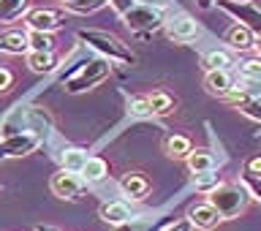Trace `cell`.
<instances>
[{
	"mask_svg": "<svg viewBox=\"0 0 261 231\" xmlns=\"http://www.w3.org/2000/svg\"><path fill=\"white\" fill-rule=\"evenodd\" d=\"M76 38L82 41V44H87L90 49H95V52L109 63H117V65H134L136 63V55L130 52L114 33L82 28V30H76Z\"/></svg>",
	"mask_w": 261,
	"mask_h": 231,
	"instance_id": "1",
	"label": "cell"
},
{
	"mask_svg": "<svg viewBox=\"0 0 261 231\" xmlns=\"http://www.w3.org/2000/svg\"><path fill=\"white\" fill-rule=\"evenodd\" d=\"M248 201H250V193L237 183H218L207 193V204L215 207V212L223 220H231L237 215H242L245 207H248Z\"/></svg>",
	"mask_w": 261,
	"mask_h": 231,
	"instance_id": "2",
	"label": "cell"
},
{
	"mask_svg": "<svg viewBox=\"0 0 261 231\" xmlns=\"http://www.w3.org/2000/svg\"><path fill=\"white\" fill-rule=\"evenodd\" d=\"M112 73V63L103 60V57H93V60H85L79 65V71L65 82V93L71 95H79V93H87V90L98 87L103 79H109Z\"/></svg>",
	"mask_w": 261,
	"mask_h": 231,
	"instance_id": "3",
	"label": "cell"
},
{
	"mask_svg": "<svg viewBox=\"0 0 261 231\" xmlns=\"http://www.w3.org/2000/svg\"><path fill=\"white\" fill-rule=\"evenodd\" d=\"M125 28L136 36H147V33H155L166 24V16H163V8H155V6H144V3H136L130 11L122 16Z\"/></svg>",
	"mask_w": 261,
	"mask_h": 231,
	"instance_id": "4",
	"label": "cell"
},
{
	"mask_svg": "<svg viewBox=\"0 0 261 231\" xmlns=\"http://www.w3.org/2000/svg\"><path fill=\"white\" fill-rule=\"evenodd\" d=\"M44 142L38 134H33V131H19V134H8L0 139V161L6 158H24V155H30L36 147Z\"/></svg>",
	"mask_w": 261,
	"mask_h": 231,
	"instance_id": "5",
	"label": "cell"
},
{
	"mask_svg": "<svg viewBox=\"0 0 261 231\" xmlns=\"http://www.w3.org/2000/svg\"><path fill=\"white\" fill-rule=\"evenodd\" d=\"M215 6L226 11L237 24L248 28L253 36H261V8H256L253 3H234V0H218Z\"/></svg>",
	"mask_w": 261,
	"mask_h": 231,
	"instance_id": "6",
	"label": "cell"
},
{
	"mask_svg": "<svg viewBox=\"0 0 261 231\" xmlns=\"http://www.w3.org/2000/svg\"><path fill=\"white\" fill-rule=\"evenodd\" d=\"M65 24V14L60 8H33L24 14V28L33 33H55Z\"/></svg>",
	"mask_w": 261,
	"mask_h": 231,
	"instance_id": "7",
	"label": "cell"
},
{
	"mask_svg": "<svg viewBox=\"0 0 261 231\" xmlns=\"http://www.w3.org/2000/svg\"><path fill=\"white\" fill-rule=\"evenodd\" d=\"M49 188H52V193L57 196V199L63 201H76L82 196V188H85V183H82L79 174H71V171H57V174H52V179H49Z\"/></svg>",
	"mask_w": 261,
	"mask_h": 231,
	"instance_id": "8",
	"label": "cell"
},
{
	"mask_svg": "<svg viewBox=\"0 0 261 231\" xmlns=\"http://www.w3.org/2000/svg\"><path fill=\"white\" fill-rule=\"evenodd\" d=\"M163 30H166V36L171 41H177V44H188V41H193L199 36V24H196V19L188 14H177V16H171V19H166Z\"/></svg>",
	"mask_w": 261,
	"mask_h": 231,
	"instance_id": "9",
	"label": "cell"
},
{
	"mask_svg": "<svg viewBox=\"0 0 261 231\" xmlns=\"http://www.w3.org/2000/svg\"><path fill=\"white\" fill-rule=\"evenodd\" d=\"M185 220H188L191 226L201 228V231H212L223 218H220L218 212H215V207H210L207 201H199V204H191V207H188Z\"/></svg>",
	"mask_w": 261,
	"mask_h": 231,
	"instance_id": "10",
	"label": "cell"
},
{
	"mask_svg": "<svg viewBox=\"0 0 261 231\" xmlns=\"http://www.w3.org/2000/svg\"><path fill=\"white\" fill-rule=\"evenodd\" d=\"M120 191L130 201H142V199H147V193H150V179H147L142 171H128V174L120 177Z\"/></svg>",
	"mask_w": 261,
	"mask_h": 231,
	"instance_id": "11",
	"label": "cell"
},
{
	"mask_svg": "<svg viewBox=\"0 0 261 231\" xmlns=\"http://www.w3.org/2000/svg\"><path fill=\"white\" fill-rule=\"evenodd\" d=\"M0 52L3 55H28V30H19V28L0 30Z\"/></svg>",
	"mask_w": 261,
	"mask_h": 231,
	"instance_id": "12",
	"label": "cell"
},
{
	"mask_svg": "<svg viewBox=\"0 0 261 231\" xmlns=\"http://www.w3.org/2000/svg\"><path fill=\"white\" fill-rule=\"evenodd\" d=\"M204 87H207L210 95L215 98H226L234 90V79L228 71H207L204 73Z\"/></svg>",
	"mask_w": 261,
	"mask_h": 231,
	"instance_id": "13",
	"label": "cell"
},
{
	"mask_svg": "<svg viewBox=\"0 0 261 231\" xmlns=\"http://www.w3.org/2000/svg\"><path fill=\"white\" fill-rule=\"evenodd\" d=\"M98 215H101V220L109 226H122V223H128V220H134L130 207L125 201H106V204H101Z\"/></svg>",
	"mask_w": 261,
	"mask_h": 231,
	"instance_id": "14",
	"label": "cell"
},
{
	"mask_svg": "<svg viewBox=\"0 0 261 231\" xmlns=\"http://www.w3.org/2000/svg\"><path fill=\"white\" fill-rule=\"evenodd\" d=\"M226 44L237 49V52H248V49H253V44H256V36L248 30V28H242V24H231V28L226 30Z\"/></svg>",
	"mask_w": 261,
	"mask_h": 231,
	"instance_id": "15",
	"label": "cell"
},
{
	"mask_svg": "<svg viewBox=\"0 0 261 231\" xmlns=\"http://www.w3.org/2000/svg\"><path fill=\"white\" fill-rule=\"evenodd\" d=\"M188 163V169H191V174H210V171H215L218 166V161H215V155H212L210 150H193L191 155L185 158Z\"/></svg>",
	"mask_w": 261,
	"mask_h": 231,
	"instance_id": "16",
	"label": "cell"
},
{
	"mask_svg": "<svg viewBox=\"0 0 261 231\" xmlns=\"http://www.w3.org/2000/svg\"><path fill=\"white\" fill-rule=\"evenodd\" d=\"M109 174V163H106L103 158H98V155H90L87 163H85V169L79 171V177H82V183H101V179Z\"/></svg>",
	"mask_w": 261,
	"mask_h": 231,
	"instance_id": "17",
	"label": "cell"
},
{
	"mask_svg": "<svg viewBox=\"0 0 261 231\" xmlns=\"http://www.w3.org/2000/svg\"><path fill=\"white\" fill-rule=\"evenodd\" d=\"M24 60H28V68L33 73H52L57 68V55L55 52H28Z\"/></svg>",
	"mask_w": 261,
	"mask_h": 231,
	"instance_id": "18",
	"label": "cell"
},
{
	"mask_svg": "<svg viewBox=\"0 0 261 231\" xmlns=\"http://www.w3.org/2000/svg\"><path fill=\"white\" fill-rule=\"evenodd\" d=\"M87 150H82V147H68V150H63L60 155V163H63V171H71V174H79L82 169H85L87 163Z\"/></svg>",
	"mask_w": 261,
	"mask_h": 231,
	"instance_id": "19",
	"label": "cell"
},
{
	"mask_svg": "<svg viewBox=\"0 0 261 231\" xmlns=\"http://www.w3.org/2000/svg\"><path fill=\"white\" fill-rule=\"evenodd\" d=\"M28 6H30V0H0V22L8 24V22L22 19L30 11Z\"/></svg>",
	"mask_w": 261,
	"mask_h": 231,
	"instance_id": "20",
	"label": "cell"
},
{
	"mask_svg": "<svg viewBox=\"0 0 261 231\" xmlns=\"http://www.w3.org/2000/svg\"><path fill=\"white\" fill-rule=\"evenodd\" d=\"M201 65H204V71H228L234 65V57L226 49H212V52L204 55Z\"/></svg>",
	"mask_w": 261,
	"mask_h": 231,
	"instance_id": "21",
	"label": "cell"
},
{
	"mask_svg": "<svg viewBox=\"0 0 261 231\" xmlns=\"http://www.w3.org/2000/svg\"><path fill=\"white\" fill-rule=\"evenodd\" d=\"M147 101H150L152 117H163V114H171V112H174V98H171L166 90H155V93L147 95Z\"/></svg>",
	"mask_w": 261,
	"mask_h": 231,
	"instance_id": "22",
	"label": "cell"
},
{
	"mask_svg": "<svg viewBox=\"0 0 261 231\" xmlns=\"http://www.w3.org/2000/svg\"><path fill=\"white\" fill-rule=\"evenodd\" d=\"M193 152V142H191V139H188V136H169L166 139V155H169V158H188V155H191Z\"/></svg>",
	"mask_w": 261,
	"mask_h": 231,
	"instance_id": "23",
	"label": "cell"
},
{
	"mask_svg": "<svg viewBox=\"0 0 261 231\" xmlns=\"http://www.w3.org/2000/svg\"><path fill=\"white\" fill-rule=\"evenodd\" d=\"M55 36L52 33H33L28 30V52H55Z\"/></svg>",
	"mask_w": 261,
	"mask_h": 231,
	"instance_id": "24",
	"label": "cell"
},
{
	"mask_svg": "<svg viewBox=\"0 0 261 231\" xmlns=\"http://www.w3.org/2000/svg\"><path fill=\"white\" fill-rule=\"evenodd\" d=\"M49 128H52V120H49V114L44 109H30L28 112V131H33V134H38L44 139V134Z\"/></svg>",
	"mask_w": 261,
	"mask_h": 231,
	"instance_id": "25",
	"label": "cell"
},
{
	"mask_svg": "<svg viewBox=\"0 0 261 231\" xmlns=\"http://www.w3.org/2000/svg\"><path fill=\"white\" fill-rule=\"evenodd\" d=\"M65 11H73V14H93L98 8L106 6V0H60Z\"/></svg>",
	"mask_w": 261,
	"mask_h": 231,
	"instance_id": "26",
	"label": "cell"
},
{
	"mask_svg": "<svg viewBox=\"0 0 261 231\" xmlns=\"http://www.w3.org/2000/svg\"><path fill=\"white\" fill-rule=\"evenodd\" d=\"M240 73L242 79H250V82H261V57H248V60L240 63Z\"/></svg>",
	"mask_w": 261,
	"mask_h": 231,
	"instance_id": "27",
	"label": "cell"
},
{
	"mask_svg": "<svg viewBox=\"0 0 261 231\" xmlns=\"http://www.w3.org/2000/svg\"><path fill=\"white\" fill-rule=\"evenodd\" d=\"M245 117H250V120H256V122H261V93L258 95H250V98H245V101L237 106Z\"/></svg>",
	"mask_w": 261,
	"mask_h": 231,
	"instance_id": "28",
	"label": "cell"
},
{
	"mask_svg": "<svg viewBox=\"0 0 261 231\" xmlns=\"http://www.w3.org/2000/svg\"><path fill=\"white\" fill-rule=\"evenodd\" d=\"M128 112L134 114V117H152V109H150V101H147V95H134L128 101Z\"/></svg>",
	"mask_w": 261,
	"mask_h": 231,
	"instance_id": "29",
	"label": "cell"
},
{
	"mask_svg": "<svg viewBox=\"0 0 261 231\" xmlns=\"http://www.w3.org/2000/svg\"><path fill=\"white\" fill-rule=\"evenodd\" d=\"M242 188L250 193V199L261 201V177H253V174H245L242 171Z\"/></svg>",
	"mask_w": 261,
	"mask_h": 231,
	"instance_id": "30",
	"label": "cell"
},
{
	"mask_svg": "<svg viewBox=\"0 0 261 231\" xmlns=\"http://www.w3.org/2000/svg\"><path fill=\"white\" fill-rule=\"evenodd\" d=\"M193 185H196V188H199V191H201V193H210V191H212V188H215V185H218V177H215V174H212V171H210V174H196V177H193Z\"/></svg>",
	"mask_w": 261,
	"mask_h": 231,
	"instance_id": "31",
	"label": "cell"
},
{
	"mask_svg": "<svg viewBox=\"0 0 261 231\" xmlns=\"http://www.w3.org/2000/svg\"><path fill=\"white\" fill-rule=\"evenodd\" d=\"M14 87V73L11 68H6V65H0V95L8 93V90Z\"/></svg>",
	"mask_w": 261,
	"mask_h": 231,
	"instance_id": "32",
	"label": "cell"
},
{
	"mask_svg": "<svg viewBox=\"0 0 261 231\" xmlns=\"http://www.w3.org/2000/svg\"><path fill=\"white\" fill-rule=\"evenodd\" d=\"M245 174H253V177H261V155H253V158L245 161Z\"/></svg>",
	"mask_w": 261,
	"mask_h": 231,
	"instance_id": "33",
	"label": "cell"
},
{
	"mask_svg": "<svg viewBox=\"0 0 261 231\" xmlns=\"http://www.w3.org/2000/svg\"><path fill=\"white\" fill-rule=\"evenodd\" d=\"M106 3H109V6L114 8V11L120 14V16H125V14L130 11V8L136 6V0H106Z\"/></svg>",
	"mask_w": 261,
	"mask_h": 231,
	"instance_id": "34",
	"label": "cell"
},
{
	"mask_svg": "<svg viewBox=\"0 0 261 231\" xmlns=\"http://www.w3.org/2000/svg\"><path fill=\"white\" fill-rule=\"evenodd\" d=\"M191 228H193V226L188 223V220H174V223H171V226H166L163 231H191Z\"/></svg>",
	"mask_w": 261,
	"mask_h": 231,
	"instance_id": "35",
	"label": "cell"
},
{
	"mask_svg": "<svg viewBox=\"0 0 261 231\" xmlns=\"http://www.w3.org/2000/svg\"><path fill=\"white\" fill-rule=\"evenodd\" d=\"M136 3H144V6H155V8H163L166 0H136Z\"/></svg>",
	"mask_w": 261,
	"mask_h": 231,
	"instance_id": "36",
	"label": "cell"
},
{
	"mask_svg": "<svg viewBox=\"0 0 261 231\" xmlns=\"http://www.w3.org/2000/svg\"><path fill=\"white\" fill-rule=\"evenodd\" d=\"M215 3H218V0H199V8H204V11H207V8H212Z\"/></svg>",
	"mask_w": 261,
	"mask_h": 231,
	"instance_id": "37",
	"label": "cell"
},
{
	"mask_svg": "<svg viewBox=\"0 0 261 231\" xmlns=\"http://www.w3.org/2000/svg\"><path fill=\"white\" fill-rule=\"evenodd\" d=\"M253 49H256L258 57H261V36H256V44H253Z\"/></svg>",
	"mask_w": 261,
	"mask_h": 231,
	"instance_id": "38",
	"label": "cell"
},
{
	"mask_svg": "<svg viewBox=\"0 0 261 231\" xmlns=\"http://www.w3.org/2000/svg\"><path fill=\"white\" fill-rule=\"evenodd\" d=\"M36 231H60V228H55V226H36Z\"/></svg>",
	"mask_w": 261,
	"mask_h": 231,
	"instance_id": "39",
	"label": "cell"
},
{
	"mask_svg": "<svg viewBox=\"0 0 261 231\" xmlns=\"http://www.w3.org/2000/svg\"><path fill=\"white\" fill-rule=\"evenodd\" d=\"M234 3H250V0H234Z\"/></svg>",
	"mask_w": 261,
	"mask_h": 231,
	"instance_id": "40",
	"label": "cell"
}]
</instances>
